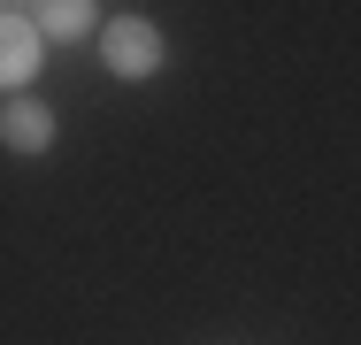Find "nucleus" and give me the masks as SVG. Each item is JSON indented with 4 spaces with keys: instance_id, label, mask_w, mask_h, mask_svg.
Segmentation results:
<instances>
[{
    "instance_id": "obj_5",
    "label": "nucleus",
    "mask_w": 361,
    "mask_h": 345,
    "mask_svg": "<svg viewBox=\"0 0 361 345\" xmlns=\"http://www.w3.org/2000/svg\"><path fill=\"white\" fill-rule=\"evenodd\" d=\"M0 8H23V0H0Z\"/></svg>"
},
{
    "instance_id": "obj_2",
    "label": "nucleus",
    "mask_w": 361,
    "mask_h": 345,
    "mask_svg": "<svg viewBox=\"0 0 361 345\" xmlns=\"http://www.w3.org/2000/svg\"><path fill=\"white\" fill-rule=\"evenodd\" d=\"M47 62V39L31 31V15L23 8H0V92H23L31 77Z\"/></svg>"
},
{
    "instance_id": "obj_4",
    "label": "nucleus",
    "mask_w": 361,
    "mask_h": 345,
    "mask_svg": "<svg viewBox=\"0 0 361 345\" xmlns=\"http://www.w3.org/2000/svg\"><path fill=\"white\" fill-rule=\"evenodd\" d=\"M31 31L39 39H92L100 31V0H39L31 8Z\"/></svg>"
},
{
    "instance_id": "obj_3",
    "label": "nucleus",
    "mask_w": 361,
    "mask_h": 345,
    "mask_svg": "<svg viewBox=\"0 0 361 345\" xmlns=\"http://www.w3.org/2000/svg\"><path fill=\"white\" fill-rule=\"evenodd\" d=\"M0 146L8 153H47L54 146V108L47 100H8L0 108Z\"/></svg>"
},
{
    "instance_id": "obj_1",
    "label": "nucleus",
    "mask_w": 361,
    "mask_h": 345,
    "mask_svg": "<svg viewBox=\"0 0 361 345\" xmlns=\"http://www.w3.org/2000/svg\"><path fill=\"white\" fill-rule=\"evenodd\" d=\"M92 39H100L108 77H123V84L154 77V69H161V54H169V39H161V23H154V15H108Z\"/></svg>"
}]
</instances>
